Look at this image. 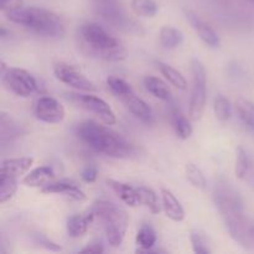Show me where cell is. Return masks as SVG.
Returning <instances> with one entry per match:
<instances>
[{"label":"cell","instance_id":"obj_1","mask_svg":"<svg viewBox=\"0 0 254 254\" xmlns=\"http://www.w3.org/2000/svg\"><path fill=\"white\" fill-rule=\"evenodd\" d=\"M77 136L96 153L109 158L128 159L136 154V148L124 136L111 128L93 121H86L77 127Z\"/></svg>","mask_w":254,"mask_h":254},{"label":"cell","instance_id":"obj_2","mask_svg":"<svg viewBox=\"0 0 254 254\" xmlns=\"http://www.w3.org/2000/svg\"><path fill=\"white\" fill-rule=\"evenodd\" d=\"M78 47L86 56L104 61H121L126 57L122 42L96 22H86L77 31Z\"/></svg>","mask_w":254,"mask_h":254},{"label":"cell","instance_id":"obj_3","mask_svg":"<svg viewBox=\"0 0 254 254\" xmlns=\"http://www.w3.org/2000/svg\"><path fill=\"white\" fill-rule=\"evenodd\" d=\"M4 14L6 15V19L9 21L24 26L25 29L40 36L56 39V37L64 36L66 32L64 20L56 12L44 9V7L21 6L19 9L4 12Z\"/></svg>","mask_w":254,"mask_h":254},{"label":"cell","instance_id":"obj_4","mask_svg":"<svg viewBox=\"0 0 254 254\" xmlns=\"http://www.w3.org/2000/svg\"><path fill=\"white\" fill-rule=\"evenodd\" d=\"M96 217L103 223L107 241L114 248H118L123 243L128 228V215L123 208L109 201L99 200L92 205L91 210Z\"/></svg>","mask_w":254,"mask_h":254},{"label":"cell","instance_id":"obj_5","mask_svg":"<svg viewBox=\"0 0 254 254\" xmlns=\"http://www.w3.org/2000/svg\"><path fill=\"white\" fill-rule=\"evenodd\" d=\"M212 198L222 220L230 216L245 212V206H243V200L240 192L227 180L222 179L216 183Z\"/></svg>","mask_w":254,"mask_h":254},{"label":"cell","instance_id":"obj_6","mask_svg":"<svg viewBox=\"0 0 254 254\" xmlns=\"http://www.w3.org/2000/svg\"><path fill=\"white\" fill-rule=\"evenodd\" d=\"M1 76L5 88L15 96L26 98L40 92L39 82L26 69L19 67H6L1 71Z\"/></svg>","mask_w":254,"mask_h":254},{"label":"cell","instance_id":"obj_7","mask_svg":"<svg viewBox=\"0 0 254 254\" xmlns=\"http://www.w3.org/2000/svg\"><path fill=\"white\" fill-rule=\"evenodd\" d=\"M192 71V93L190 99V118L198 121L205 111L207 99V74L202 62L193 59L191 61Z\"/></svg>","mask_w":254,"mask_h":254},{"label":"cell","instance_id":"obj_8","mask_svg":"<svg viewBox=\"0 0 254 254\" xmlns=\"http://www.w3.org/2000/svg\"><path fill=\"white\" fill-rule=\"evenodd\" d=\"M223 222L230 236L238 245L247 250H254V218L241 212L223 218Z\"/></svg>","mask_w":254,"mask_h":254},{"label":"cell","instance_id":"obj_9","mask_svg":"<svg viewBox=\"0 0 254 254\" xmlns=\"http://www.w3.org/2000/svg\"><path fill=\"white\" fill-rule=\"evenodd\" d=\"M54 73L60 82L72 87V88L84 92L97 91L96 84L89 81L78 68H76L72 64L59 62L54 66Z\"/></svg>","mask_w":254,"mask_h":254},{"label":"cell","instance_id":"obj_10","mask_svg":"<svg viewBox=\"0 0 254 254\" xmlns=\"http://www.w3.org/2000/svg\"><path fill=\"white\" fill-rule=\"evenodd\" d=\"M69 96L78 106H81L82 108L91 112V113L96 114L107 126L116 124V113L104 99L93 96V94H69Z\"/></svg>","mask_w":254,"mask_h":254},{"label":"cell","instance_id":"obj_11","mask_svg":"<svg viewBox=\"0 0 254 254\" xmlns=\"http://www.w3.org/2000/svg\"><path fill=\"white\" fill-rule=\"evenodd\" d=\"M34 112L39 121L49 124L61 123L66 116L64 106L52 97H41L37 99Z\"/></svg>","mask_w":254,"mask_h":254},{"label":"cell","instance_id":"obj_12","mask_svg":"<svg viewBox=\"0 0 254 254\" xmlns=\"http://www.w3.org/2000/svg\"><path fill=\"white\" fill-rule=\"evenodd\" d=\"M185 16L188 19V21L190 22V25L192 26V29L195 30V32L197 34V36L202 40V42H205L207 46L212 47V49H217L221 45V39L218 36L217 32L215 31L212 26L210 24L205 21L201 16H198L195 11L192 10L185 9Z\"/></svg>","mask_w":254,"mask_h":254},{"label":"cell","instance_id":"obj_13","mask_svg":"<svg viewBox=\"0 0 254 254\" xmlns=\"http://www.w3.org/2000/svg\"><path fill=\"white\" fill-rule=\"evenodd\" d=\"M42 193H57V195H64L67 197L76 201H84L87 198L86 193L73 183L68 181H60V183H49L41 188Z\"/></svg>","mask_w":254,"mask_h":254},{"label":"cell","instance_id":"obj_14","mask_svg":"<svg viewBox=\"0 0 254 254\" xmlns=\"http://www.w3.org/2000/svg\"><path fill=\"white\" fill-rule=\"evenodd\" d=\"M122 102L126 104L127 108L129 109V112H130L134 117L140 119L144 123L150 124L151 122L154 121V114L150 107H149L143 99L136 97L135 93H131L130 96L124 98Z\"/></svg>","mask_w":254,"mask_h":254},{"label":"cell","instance_id":"obj_15","mask_svg":"<svg viewBox=\"0 0 254 254\" xmlns=\"http://www.w3.org/2000/svg\"><path fill=\"white\" fill-rule=\"evenodd\" d=\"M161 200H163V207L166 216L174 222H183L185 218V210L176 196L171 191L161 189Z\"/></svg>","mask_w":254,"mask_h":254},{"label":"cell","instance_id":"obj_16","mask_svg":"<svg viewBox=\"0 0 254 254\" xmlns=\"http://www.w3.org/2000/svg\"><path fill=\"white\" fill-rule=\"evenodd\" d=\"M32 164H34V158H30V156L4 159L0 165V174H6V175L19 178L20 175H24L30 170Z\"/></svg>","mask_w":254,"mask_h":254},{"label":"cell","instance_id":"obj_17","mask_svg":"<svg viewBox=\"0 0 254 254\" xmlns=\"http://www.w3.org/2000/svg\"><path fill=\"white\" fill-rule=\"evenodd\" d=\"M96 218L94 213L89 211L86 215H73L67 221V233L69 237L78 238L83 236L88 231L89 226L92 225Z\"/></svg>","mask_w":254,"mask_h":254},{"label":"cell","instance_id":"obj_18","mask_svg":"<svg viewBox=\"0 0 254 254\" xmlns=\"http://www.w3.org/2000/svg\"><path fill=\"white\" fill-rule=\"evenodd\" d=\"M55 178V173L50 166H40L30 171L22 183L30 188H44Z\"/></svg>","mask_w":254,"mask_h":254},{"label":"cell","instance_id":"obj_19","mask_svg":"<svg viewBox=\"0 0 254 254\" xmlns=\"http://www.w3.org/2000/svg\"><path fill=\"white\" fill-rule=\"evenodd\" d=\"M108 185L111 186L112 190L114 191L117 196L123 201L126 205L128 206H135L138 205V192H136V189L133 186L128 185L126 183H122V181L117 180H108L107 181Z\"/></svg>","mask_w":254,"mask_h":254},{"label":"cell","instance_id":"obj_20","mask_svg":"<svg viewBox=\"0 0 254 254\" xmlns=\"http://www.w3.org/2000/svg\"><path fill=\"white\" fill-rule=\"evenodd\" d=\"M144 87L150 94H153L155 98L161 99V101L170 102L171 101V92L169 87L166 86L165 82L161 81L160 78L154 76H146L143 79Z\"/></svg>","mask_w":254,"mask_h":254},{"label":"cell","instance_id":"obj_21","mask_svg":"<svg viewBox=\"0 0 254 254\" xmlns=\"http://www.w3.org/2000/svg\"><path fill=\"white\" fill-rule=\"evenodd\" d=\"M171 122H173L174 129H175L179 138L189 139L192 135V126L175 104H173V107H171Z\"/></svg>","mask_w":254,"mask_h":254},{"label":"cell","instance_id":"obj_22","mask_svg":"<svg viewBox=\"0 0 254 254\" xmlns=\"http://www.w3.org/2000/svg\"><path fill=\"white\" fill-rule=\"evenodd\" d=\"M21 133V127L15 123L11 117L1 113V117H0V138H1L2 145H5L6 141H10L19 136Z\"/></svg>","mask_w":254,"mask_h":254},{"label":"cell","instance_id":"obj_23","mask_svg":"<svg viewBox=\"0 0 254 254\" xmlns=\"http://www.w3.org/2000/svg\"><path fill=\"white\" fill-rule=\"evenodd\" d=\"M236 112L238 118L248 129L254 131V103L246 98H238L236 101Z\"/></svg>","mask_w":254,"mask_h":254},{"label":"cell","instance_id":"obj_24","mask_svg":"<svg viewBox=\"0 0 254 254\" xmlns=\"http://www.w3.org/2000/svg\"><path fill=\"white\" fill-rule=\"evenodd\" d=\"M136 192H138L139 203L146 206V207L150 210V212L154 213V215L160 213L161 206L160 203H159L158 196H156V193L154 192L150 188L139 186V188H136Z\"/></svg>","mask_w":254,"mask_h":254},{"label":"cell","instance_id":"obj_25","mask_svg":"<svg viewBox=\"0 0 254 254\" xmlns=\"http://www.w3.org/2000/svg\"><path fill=\"white\" fill-rule=\"evenodd\" d=\"M158 67L159 71L161 72V74H163L174 87H176V88L179 89H183V91H185V89L188 88V81H186L185 77H184L178 69L174 68L170 64H164V62H159Z\"/></svg>","mask_w":254,"mask_h":254},{"label":"cell","instance_id":"obj_26","mask_svg":"<svg viewBox=\"0 0 254 254\" xmlns=\"http://www.w3.org/2000/svg\"><path fill=\"white\" fill-rule=\"evenodd\" d=\"M156 240H158V237H156V232L153 228V226L148 225V223H144L139 228L138 233H136V245L140 247V250H138V252L153 248L155 246Z\"/></svg>","mask_w":254,"mask_h":254},{"label":"cell","instance_id":"obj_27","mask_svg":"<svg viewBox=\"0 0 254 254\" xmlns=\"http://www.w3.org/2000/svg\"><path fill=\"white\" fill-rule=\"evenodd\" d=\"M160 44L165 49H175L180 46L184 40V35L180 30L173 26H163L160 30Z\"/></svg>","mask_w":254,"mask_h":254},{"label":"cell","instance_id":"obj_28","mask_svg":"<svg viewBox=\"0 0 254 254\" xmlns=\"http://www.w3.org/2000/svg\"><path fill=\"white\" fill-rule=\"evenodd\" d=\"M17 178L6 174H0V203L14 197L17 190Z\"/></svg>","mask_w":254,"mask_h":254},{"label":"cell","instance_id":"obj_29","mask_svg":"<svg viewBox=\"0 0 254 254\" xmlns=\"http://www.w3.org/2000/svg\"><path fill=\"white\" fill-rule=\"evenodd\" d=\"M107 86L109 87L112 93L116 94L121 101H123L124 98H127V97L130 96L131 93H134L133 88H131V86L128 82H126L124 79L116 76H109L108 78H107Z\"/></svg>","mask_w":254,"mask_h":254},{"label":"cell","instance_id":"obj_30","mask_svg":"<svg viewBox=\"0 0 254 254\" xmlns=\"http://www.w3.org/2000/svg\"><path fill=\"white\" fill-rule=\"evenodd\" d=\"M131 9L139 16L154 17L159 11L155 0H131Z\"/></svg>","mask_w":254,"mask_h":254},{"label":"cell","instance_id":"obj_31","mask_svg":"<svg viewBox=\"0 0 254 254\" xmlns=\"http://www.w3.org/2000/svg\"><path fill=\"white\" fill-rule=\"evenodd\" d=\"M250 171V158L248 154L242 146L236 148V164H235V173L237 179L242 180L247 176Z\"/></svg>","mask_w":254,"mask_h":254},{"label":"cell","instance_id":"obj_32","mask_svg":"<svg viewBox=\"0 0 254 254\" xmlns=\"http://www.w3.org/2000/svg\"><path fill=\"white\" fill-rule=\"evenodd\" d=\"M186 176H188L189 181L193 188L198 189V190H205L207 186V181H206L205 175H203L202 170L192 163H189L185 168Z\"/></svg>","mask_w":254,"mask_h":254},{"label":"cell","instance_id":"obj_33","mask_svg":"<svg viewBox=\"0 0 254 254\" xmlns=\"http://www.w3.org/2000/svg\"><path fill=\"white\" fill-rule=\"evenodd\" d=\"M213 112H215V116L218 121L227 122L231 118V113H232L231 102L226 97L217 96L213 102Z\"/></svg>","mask_w":254,"mask_h":254},{"label":"cell","instance_id":"obj_34","mask_svg":"<svg viewBox=\"0 0 254 254\" xmlns=\"http://www.w3.org/2000/svg\"><path fill=\"white\" fill-rule=\"evenodd\" d=\"M191 243H192L193 252L197 254H210L211 251L210 245H208V241L206 238V236L203 233H201L200 231H195V232L191 233L190 236Z\"/></svg>","mask_w":254,"mask_h":254},{"label":"cell","instance_id":"obj_35","mask_svg":"<svg viewBox=\"0 0 254 254\" xmlns=\"http://www.w3.org/2000/svg\"><path fill=\"white\" fill-rule=\"evenodd\" d=\"M24 6V0H0V9L4 12Z\"/></svg>","mask_w":254,"mask_h":254},{"label":"cell","instance_id":"obj_36","mask_svg":"<svg viewBox=\"0 0 254 254\" xmlns=\"http://www.w3.org/2000/svg\"><path fill=\"white\" fill-rule=\"evenodd\" d=\"M92 4V9L94 12L99 11L102 9H106V7L113 6V5L119 4L118 0H89Z\"/></svg>","mask_w":254,"mask_h":254},{"label":"cell","instance_id":"obj_37","mask_svg":"<svg viewBox=\"0 0 254 254\" xmlns=\"http://www.w3.org/2000/svg\"><path fill=\"white\" fill-rule=\"evenodd\" d=\"M82 180L86 181V183L92 184L97 180V176H98V173H97V169L93 168V166H87L81 174Z\"/></svg>","mask_w":254,"mask_h":254},{"label":"cell","instance_id":"obj_38","mask_svg":"<svg viewBox=\"0 0 254 254\" xmlns=\"http://www.w3.org/2000/svg\"><path fill=\"white\" fill-rule=\"evenodd\" d=\"M35 240H36V243L44 246V247H46L47 250H50V251H57V252H59V251L62 250L61 246H59V245H56V243L51 242V241H49L46 237H44V236H41V235L35 236Z\"/></svg>","mask_w":254,"mask_h":254},{"label":"cell","instance_id":"obj_39","mask_svg":"<svg viewBox=\"0 0 254 254\" xmlns=\"http://www.w3.org/2000/svg\"><path fill=\"white\" fill-rule=\"evenodd\" d=\"M104 251L103 245L98 242H94L88 245L87 247H84L83 250H81L82 253H102Z\"/></svg>","mask_w":254,"mask_h":254},{"label":"cell","instance_id":"obj_40","mask_svg":"<svg viewBox=\"0 0 254 254\" xmlns=\"http://www.w3.org/2000/svg\"><path fill=\"white\" fill-rule=\"evenodd\" d=\"M243 1L248 2V4H251V5H254V0H243Z\"/></svg>","mask_w":254,"mask_h":254}]
</instances>
